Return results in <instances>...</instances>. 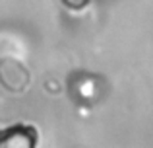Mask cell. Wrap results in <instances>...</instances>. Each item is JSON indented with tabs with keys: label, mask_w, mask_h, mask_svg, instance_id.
Wrapping results in <instances>:
<instances>
[{
	"label": "cell",
	"mask_w": 153,
	"mask_h": 148,
	"mask_svg": "<svg viewBox=\"0 0 153 148\" xmlns=\"http://www.w3.org/2000/svg\"><path fill=\"white\" fill-rule=\"evenodd\" d=\"M29 82H31L29 70H27L22 62L14 61V59H4V61H0V84H2L8 92L22 94V92L27 90Z\"/></svg>",
	"instance_id": "1"
},
{
	"label": "cell",
	"mask_w": 153,
	"mask_h": 148,
	"mask_svg": "<svg viewBox=\"0 0 153 148\" xmlns=\"http://www.w3.org/2000/svg\"><path fill=\"white\" fill-rule=\"evenodd\" d=\"M0 148H37V131L23 123L0 129Z\"/></svg>",
	"instance_id": "2"
},
{
	"label": "cell",
	"mask_w": 153,
	"mask_h": 148,
	"mask_svg": "<svg viewBox=\"0 0 153 148\" xmlns=\"http://www.w3.org/2000/svg\"><path fill=\"white\" fill-rule=\"evenodd\" d=\"M62 4L70 10H82L89 4V0H62Z\"/></svg>",
	"instance_id": "3"
}]
</instances>
